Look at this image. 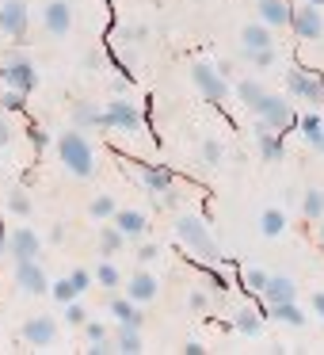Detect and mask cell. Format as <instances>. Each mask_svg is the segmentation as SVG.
<instances>
[{
    "instance_id": "44",
    "label": "cell",
    "mask_w": 324,
    "mask_h": 355,
    "mask_svg": "<svg viewBox=\"0 0 324 355\" xmlns=\"http://www.w3.org/2000/svg\"><path fill=\"white\" fill-rule=\"evenodd\" d=\"M134 256H138L141 263H153L156 256H161V248H156V245H149V241H145V245H138V248H134Z\"/></svg>"
},
{
    "instance_id": "47",
    "label": "cell",
    "mask_w": 324,
    "mask_h": 355,
    "mask_svg": "<svg viewBox=\"0 0 324 355\" xmlns=\"http://www.w3.org/2000/svg\"><path fill=\"white\" fill-rule=\"evenodd\" d=\"M65 233H69V230H65V225H62V222H57V225H54V230H50V241H54V245H57V241H65Z\"/></svg>"
},
{
    "instance_id": "16",
    "label": "cell",
    "mask_w": 324,
    "mask_h": 355,
    "mask_svg": "<svg viewBox=\"0 0 324 355\" xmlns=\"http://www.w3.org/2000/svg\"><path fill=\"white\" fill-rule=\"evenodd\" d=\"M156 291H161V279L149 275V271H134L130 283H126V298H134L138 306L153 302V298H156Z\"/></svg>"
},
{
    "instance_id": "48",
    "label": "cell",
    "mask_w": 324,
    "mask_h": 355,
    "mask_svg": "<svg viewBox=\"0 0 324 355\" xmlns=\"http://www.w3.org/2000/svg\"><path fill=\"white\" fill-rule=\"evenodd\" d=\"M217 73H222V77L229 80V73H233V62H217Z\"/></svg>"
},
{
    "instance_id": "13",
    "label": "cell",
    "mask_w": 324,
    "mask_h": 355,
    "mask_svg": "<svg viewBox=\"0 0 324 355\" xmlns=\"http://www.w3.org/2000/svg\"><path fill=\"white\" fill-rule=\"evenodd\" d=\"M19 336H24V344H31V347H50L57 340V321L54 317H27L24 321V329H19Z\"/></svg>"
},
{
    "instance_id": "24",
    "label": "cell",
    "mask_w": 324,
    "mask_h": 355,
    "mask_svg": "<svg viewBox=\"0 0 324 355\" xmlns=\"http://www.w3.org/2000/svg\"><path fill=\"white\" fill-rule=\"evenodd\" d=\"M100 123H103L100 103H88V100L73 103V126H77V130H96Z\"/></svg>"
},
{
    "instance_id": "49",
    "label": "cell",
    "mask_w": 324,
    "mask_h": 355,
    "mask_svg": "<svg viewBox=\"0 0 324 355\" xmlns=\"http://www.w3.org/2000/svg\"><path fill=\"white\" fill-rule=\"evenodd\" d=\"M0 256H8V237L0 233Z\"/></svg>"
},
{
    "instance_id": "31",
    "label": "cell",
    "mask_w": 324,
    "mask_h": 355,
    "mask_svg": "<svg viewBox=\"0 0 324 355\" xmlns=\"http://www.w3.org/2000/svg\"><path fill=\"white\" fill-rule=\"evenodd\" d=\"M260 230H263V237H278V233L286 230V214L278 207L263 210V214H260Z\"/></svg>"
},
{
    "instance_id": "25",
    "label": "cell",
    "mask_w": 324,
    "mask_h": 355,
    "mask_svg": "<svg viewBox=\"0 0 324 355\" xmlns=\"http://www.w3.org/2000/svg\"><path fill=\"white\" fill-rule=\"evenodd\" d=\"M233 329L244 332V336H260V329H263V313H260V309H252V306L237 309V313H233Z\"/></svg>"
},
{
    "instance_id": "10",
    "label": "cell",
    "mask_w": 324,
    "mask_h": 355,
    "mask_svg": "<svg viewBox=\"0 0 324 355\" xmlns=\"http://www.w3.org/2000/svg\"><path fill=\"white\" fill-rule=\"evenodd\" d=\"M290 27H294V35H298V39L321 42V35H324V16H321V8H313V4H301V8H294Z\"/></svg>"
},
{
    "instance_id": "51",
    "label": "cell",
    "mask_w": 324,
    "mask_h": 355,
    "mask_svg": "<svg viewBox=\"0 0 324 355\" xmlns=\"http://www.w3.org/2000/svg\"><path fill=\"white\" fill-rule=\"evenodd\" d=\"M316 149H321V153H324V141H321V146H316Z\"/></svg>"
},
{
    "instance_id": "52",
    "label": "cell",
    "mask_w": 324,
    "mask_h": 355,
    "mask_svg": "<svg viewBox=\"0 0 324 355\" xmlns=\"http://www.w3.org/2000/svg\"><path fill=\"white\" fill-rule=\"evenodd\" d=\"M321 241H324V225H321Z\"/></svg>"
},
{
    "instance_id": "5",
    "label": "cell",
    "mask_w": 324,
    "mask_h": 355,
    "mask_svg": "<svg viewBox=\"0 0 324 355\" xmlns=\"http://www.w3.org/2000/svg\"><path fill=\"white\" fill-rule=\"evenodd\" d=\"M191 85H195V92L210 103H222L225 96H229V80H225L222 73H217V65H210V62L191 65Z\"/></svg>"
},
{
    "instance_id": "18",
    "label": "cell",
    "mask_w": 324,
    "mask_h": 355,
    "mask_svg": "<svg viewBox=\"0 0 324 355\" xmlns=\"http://www.w3.org/2000/svg\"><path fill=\"white\" fill-rule=\"evenodd\" d=\"M255 12H260V19L267 27H286L294 16V8L286 4V0H255Z\"/></svg>"
},
{
    "instance_id": "32",
    "label": "cell",
    "mask_w": 324,
    "mask_h": 355,
    "mask_svg": "<svg viewBox=\"0 0 324 355\" xmlns=\"http://www.w3.org/2000/svg\"><path fill=\"white\" fill-rule=\"evenodd\" d=\"M301 214H305L309 222H321V218H324V191H316V187H313V191L301 195Z\"/></svg>"
},
{
    "instance_id": "33",
    "label": "cell",
    "mask_w": 324,
    "mask_h": 355,
    "mask_svg": "<svg viewBox=\"0 0 324 355\" xmlns=\"http://www.w3.org/2000/svg\"><path fill=\"white\" fill-rule=\"evenodd\" d=\"M115 199H111V195H96L92 199V207H88V214L96 218V222H111V218H115Z\"/></svg>"
},
{
    "instance_id": "39",
    "label": "cell",
    "mask_w": 324,
    "mask_h": 355,
    "mask_svg": "<svg viewBox=\"0 0 324 355\" xmlns=\"http://www.w3.org/2000/svg\"><path fill=\"white\" fill-rule=\"evenodd\" d=\"M248 62L255 65V69H271V65L278 62V54H275V46H263V50H252V54H244Z\"/></svg>"
},
{
    "instance_id": "4",
    "label": "cell",
    "mask_w": 324,
    "mask_h": 355,
    "mask_svg": "<svg viewBox=\"0 0 324 355\" xmlns=\"http://www.w3.org/2000/svg\"><path fill=\"white\" fill-rule=\"evenodd\" d=\"M0 85L31 96L35 88H39V69H35V62H31L27 54L8 50V54H4V65H0Z\"/></svg>"
},
{
    "instance_id": "35",
    "label": "cell",
    "mask_w": 324,
    "mask_h": 355,
    "mask_svg": "<svg viewBox=\"0 0 324 355\" xmlns=\"http://www.w3.org/2000/svg\"><path fill=\"white\" fill-rule=\"evenodd\" d=\"M240 286H244L248 294H260L263 286H267V271H260V268H244V271H240Z\"/></svg>"
},
{
    "instance_id": "50",
    "label": "cell",
    "mask_w": 324,
    "mask_h": 355,
    "mask_svg": "<svg viewBox=\"0 0 324 355\" xmlns=\"http://www.w3.org/2000/svg\"><path fill=\"white\" fill-rule=\"evenodd\" d=\"M309 4H313V8H324V0H309Z\"/></svg>"
},
{
    "instance_id": "3",
    "label": "cell",
    "mask_w": 324,
    "mask_h": 355,
    "mask_svg": "<svg viewBox=\"0 0 324 355\" xmlns=\"http://www.w3.org/2000/svg\"><path fill=\"white\" fill-rule=\"evenodd\" d=\"M255 130H294L298 115H294V103H286V96L278 92H263V100L252 107Z\"/></svg>"
},
{
    "instance_id": "37",
    "label": "cell",
    "mask_w": 324,
    "mask_h": 355,
    "mask_svg": "<svg viewBox=\"0 0 324 355\" xmlns=\"http://www.w3.org/2000/svg\"><path fill=\"white\" fill-rule=\"evenodd\" d=\"M202 161H206L210 168L225 164V146H222V141H214V138H210V141H202Z\"/></svg>"
},
{
    "instance_id": "9",
    "label": "cell",
    "mask_w": 324,
    "mask_h": 355,
    "mask_svg": "<svg viewBox=\"0 0 324 355\" xmlns=\"http://www.w3.org/2000/svg\"><path fill=\"white\" fill-rule=\"evenodd\" d=\"M16 286L31 298H42L50 294V279H46V268L39 260H16Z\"/></svg>"
},
{
    "instance_id": "17",
    "label": "cell",
    "mask_w": 324,
    "mask_h": 355,
    "mask_svg": "<svg viewBox=\"0 0 324 355\" xmlns=\"http://www.w3.org/2000/svg\"><path fill=\"white\" fill-rule=\"evenodd\" d=\"M141 187L156 199V195H164V191L176 187V176H172L168 168H161V164H145V168H141Z\"/></svg>"
},
{
    "instance_id": "46",
    "label": "cell",
    "mask_w": 324,
    "mask_h": 355,
    "mask_svg": "<svg viewBox=\"0 0 324 355\" xmlns=\"http://www.w3.org/2000/svg\"><path fill=\"white\" fill-rule=\"evenodd\" d=\"M313 313L324 321V291H316V294H313Z\"/></svg>"
},
{
    "instance_id": "14",
    "label": "cell",
    "mask_w": 324,
    "mask_h": 355,
    "mask_svg": "<svg viewBox=\"0 0 324 355\" xmlns=\"http://www.w3.org/2000/svg\"><path fill=\"white\" fill-rule=\"evenodd\" d=\"M42 31L57 35V39L73 31V4L69 0H50L46 8H42Z\"/></svg>"
},
{
    "instance_id": "19",
    "label": "cell",
    "mask_w": 324,
    "mask_h": 355,
    "mask_svg": "<svg viewBox=\"0 0 324 355\" xmlns=\"http://www.w3.org/2000/svg\"><path fill=\"white\" fill-rule=\"evenodd\" d=\"M255 149H260V157L267 164H278V161H282V153H286L282 134H278V130H255Z\"/></svg>"
},
{
    "instance_id": "53",
    "label": "cell",
    "mask_w": 324,
    "mask_h": 355,
    "mask_svg": "<svg viewBox=\"0 0 324 355\" xmlns=\"http://www.w3.org/2000/svg\"><path fill=\"white\" fill-rule=\"evenodd\" d=\"M69 4H73V0H69Z\"/></svg>"
},
{
    "instance_id": "42",
    "label": "cell",
    "mask_w": 324,
    "mask_h": 355,
    "mask_svg": "<svg viewBox=\"0 0 324 355\" xmlns=\"http://www.w3.org/2000/svg\"><path fill=\"white\" fill-rule=\"evenodd\" d=\"M12 138H16V134H12V119H8V111L0 107V149H8Z\"/></svg>"
},
{
    "instance_id": "41",
    "label": "cell",
    "mask_w": 324,
    "mask_h": 355,
    "mask_svg": "<svg viewBox=\"0 0 324 355\" xmlns=\"http://www.w3.org/2000/svg\"><path fill=\"white\" fill-rule=\"evenodd\" d=\"M84 340H88V344H96V340H111L107 324H103V321H92V317H88V321H84Z\"/></svg>"
},
{
    "instance_id": "43",
    "label": "cell",
    "mask_w": 324,
    "mask_h": 355,
    "mask_svg": "<svg viewBox=\"0 0 324 355\" xmlns=\"http://www.w3.org/2000/svg\"><path fill=\"white\" fill-rule=\"evenodd\" d=\"M27 138H31V146H35V149H46L50 141H54L46 130H42V126H31V130H27Z\"/></svg>"
},
{
    "instance_id": "22",
    "label": "cell",
    "mask_w": 324,
    "mask_h": 355,
    "mask_svg": "<svg viewBox=\"0 0 324 355\" xmlns=\"http://www.w3.org/2000/svg\"><path fill=\"white\" fill-rule=\"evenodd\" d=\"M263 46H275V39H271V27L263 24H248L244 31H240V50L244 54H252V50H263Z\"/></svg>"
},
{
    "instance_id": "30",
    "label": "cell",
    "mask_w": 324,
    "mask_h": 355,
    "mask_svg": "<svg viewBox=\"0 0 324 355\" xmlns=\"http://www.w3.org/2000/svg\"><path fill=\"white\" fill-rule=\"evenodd\" d=\"M263 92H267V88H263V85H260V80H252V77H248V80H240V85H237V100H240V103H244V107H248V111H252V107H255V103H260V100H263Z\"/></svg>"
},
{
    "instance_id": "20",
    "label": "cell",
    "mask_w": 324,
    "mask_h": 355,
    "mask_svg": "<svg viewBox=\"0 0 324 355\" xmlns=\"http://www.w3.org/2000/svg\"><path fill=\"white\" fill-rule=\"evenodd\" d=\"M111 317H118V324H130V329H141L145 324V313H141V306L134 298H111Z\"/></svg>"
},
{
    "instance_id": "27",
    "label": "cell",
    "mask_w": 324,
    "mask_h": 355,
    "mask_svg": "<svg viewBox=\"0 0 324 355\" xmlns=\"http://www.w3.org/2000/svg\"><path fill=\"white\" fill-rule=\"evenodd\" d=\"M298 130H301V138H305L309 146H321L324 141V115H316V111L298 115Z\"/></svg>"
},
{
    "instance_id": "45",
    "label": "cell",
    "mask_w": 324,
    "mask_h": 355,
    "mask_svg": "<svg viewBox=\"0 0 324 355\" xmlns=\"http://www.w3.org/2000/svg\"><path fill=\"white\" fill-rule=\"evenodd\" d=\"M179 352H183V355H206V347H202L199 340H187V344L179 347Z\"/></svg>"
},
{
    "instance_id": "12",
    "label": "cell",
    "mask_w": 324,
    "mask_h": 355,
    "mask_svg": "<svg viewBox=\"0 0 324 355\" xmlns=\"http://www.w3.org/2000/svg\"><path fill=\"white\" fill-rule=\"evenodd\" d=\"M92 283H96V275H92V271L77 268L73 275H65V279H57V283H50V294H54V298L65 306V302H77V298H80V294H84Z\"/></svg>"
},
{
    "instance_id": "7",
    "label": "cell",
    "mask_w": 324,
    "mask_h": 355,
    "mask_svg": "<svg viewBox=\"0 0 324 355\" xmlns=\"http://www.w3.org/2000/svg\"><path fill=\"white\" fill-rule=\"evenodd\" d=\"M31 31V12H27L24 0H4L0 4V35L12 42H24Z\"/></svg>"
},
{
    "instance_id": "6",
    "label": "cell",
    "mask_w": 324,
    "mask_h": 355,
    "mask_svg": "<svg viewBox=\"0 0 324 355\" xmlns=\"http://www.w3.org/2000/svg\"><path fill=\"white\" fill-rule=\"evenodd\" d=\"M107 130H126V134H141L145 130V119H141V111L134 107L130 100H123V96H115V100L107 103V111H103V123Z\"/></svg>"
},
{
    "instance_id": "2",
    "label": "cell",
    "mask_w": 324,
    "mask_h": 355,
    "mask_svg": "<svg viewBox=\"0 0 324 355\" xmlns=\"http://www.w3.org/2000/svg\"><path fill=\"white\" fill-rule=\"evenodd\" d=\"M57 157H62V164L80 180H88L96 172V149L88 146V138L77 130V126H69L65 134H57Z\"/></svg>"
},
{
    "instance_id": "29",
    "label": "cell",
    "mask_w": 324,
    "mask_h": 355,
    "mask_svg": "<svg viewBox=\"0 0 324 355\" xmlns=\"http://www.w3.org/2000/svg\"><path fill=\"white\" fill-rule=\"evenodd\" d=\"M4 210H8V214H16V218H27L31 214V195L24 191V187H8V191H4Z\"/></svg>"
},
{
    "instance_id": "38",
    "label": "cell",
    "mask_w": 324,
    "mask_h": 355,
    "mask_svg": "<svg viewBox=\"0 0 324 355\" xmlns=\"http://www.w3.org/2000/svg\"><path fill=\"white\" fill-rule=\"evenodd\" d=\"M65 321H69V329H84L88 309L80 306V298H77V302H65Z\"/></svg>"
},
{
    "instance_id": "28",
    "label": "cell",
    "mask_w": 324,
    "mask_h": 355,
    "mask_svg": "<svg viewBox=\"0 0 324 355\" xmlns=\"http://www.w3.org/2000/svg\"><path fill=\"white\" fill-rule=\"evenodd\" d=\"M115 352H126V355L145 352V344H141V329H130V324H118V332H115Z\"/></svg>"
},
{
    "instance_id": "1",
    "label": "cell",
    "mask_w": 324,
    "mask_h": 355,
    "mask_svg": "<svg viewBox=\"0 0 324 355\" xmlns=\"http://www.w3.org/2000/svg\"><path fill=\"white\" fill-rule=\"evenodd\" d=\"M176 237H179V245H183L195 260H202V263H217V260H222V248H217L210 225L202 222L199 214H183V218H179V222H176Z\"/></svg>"
},
{
    "instance_id": "11",
    "label": "cell",
    "mask_w": 324,
    "mask_h": 355,
    "mask_svg": "<svg viewBox=\"0 0 324 355\" xmlns=\"http://www.w3.org/2000/svg\"><path fill=\"white\" fill-rule=\"evenodd\" d=\"M39 252H42V237L31 225H19V230L8 233V256L12 260H39Z\"/></svg>"
},
{
    "instance_id": "21",
    "label": "cell",
    "mask_w": 324,
    "mask_h": 355,
    "mask_svg": "<svg viewBox=\"0 0 324 355\" xmlns=\"http://www.w3.org/2000/svg\"><path fill=\"white\" fill-rule=\"evenodd\" d=\"M111 222H115V225H118V230H123L130 241L145 237V230H149V218L141 214V210H115V218H111Z\"/></svg>"
},
{
    "instance_id": "36",
    "label": "cell",
    "mask_w": 324,
    "mask_h": 355,
    "mask_svg": "<svg viewBox=\"0 0 324 355\" xmlns=\"http://www.w3.org/2000/svg\"><path fill=\"white\" fill-rule=\"evenodd\" d=\"M0 107H4V111H24V107H27V92H16V88H0Z\"/></svg>"
},
{
    "instance_id": "40",
    "label": "cell",
    "mask_w": 324,
    "mask_h": 355,
    "mask_svg": "<svg viewBox=\"0 0 324 355\" xmlns=\"http://www.w3.org/2000/svg\"><path fill=\"white\" fill-rule=\"evenodd\" d=\"M187 309H191V313H206V309H210V294L202 291V286H195V291L187 294Z\"/></svg>"
},
{
    "instance_id": "23",
    "label": "cell",
    "mask_w": 324,
    "mask_h": 355,
    "mask_svg": "<svg viewBox=\"0 0 324 355\" xmlns=\"http://www.w3.org/2000/svg\"><path fill=\"white\" fill-rule=\"evenodd\" d=\"M126 241H130V237H126L115 222H103L100 225V256H118L126 248Z\"/></svg>"
},
{
    "instance_id": "15",
    "label": "cell",
    "mask_w": 324,
    "mask_h": 355,
    "mask_svg": "<svg viewBox=\"0 0 324 355\" xmlns=\"http://www.w3.org/2000/svg\"><path fill=\"white\" fill-rule=\"evenodd\" d=\"M260 298L267 306H278V302H298V283L290 275H267V286L260 291Z\"/></svg>"
},
{
    "instance_id": "8",
    "label": "cell",
    "mask_w": 324,
    "mask_h": 355,
    "mask_svg": "<svg viewBox=\"0 0 324 355\" xmlns=\"http://www.w3.org/2000/svg\"><path fill=\"white\" fill-rule=\"evenodd\" d=\"M286 92L294 100H305V103H324V80L309 69H286Z\"/></svg>"
},
{
    "instance_id": "34",
    "label": "cell",
    "mask_w": 324,
    "mask_h": 355,
    "mask_svg": "<svg viewBox=\"0 0 324 355\" xmlns=\"http://www.w3.org/2000/svg\"><path fill=\"white\" fill-rule=\"evenodd\" d=\"M92 275H96V283H100L103 291H115V286L123 283V275H118V268H115V263H111V260H103L100 268L92 271Z\"/></svg>"
},
{
    "instance_id": "26",
    "label": "cell",
    "mask_w": 324,
    "mask_h": 355,
    "mask_svg": "<svg viewBox=\"0 0 324 355\" xmlns=\"http://www.w3.org/2000/svg\"><path fill=\"white\" fill-rule=\"evenodd\" d=\"M267 313L275 317V321L290 324V329H301V324L309 321V317L301 313V306H298V302H278V306H267Z\"/></svg>"
}]
</instances>
